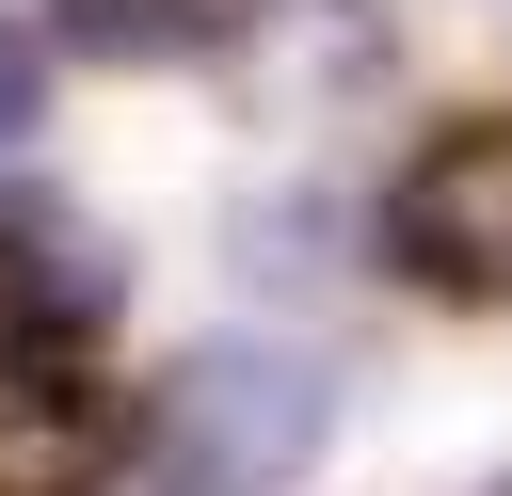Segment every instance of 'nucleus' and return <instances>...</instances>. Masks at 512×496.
<instances>
[{
    "label": "nucleus",
    "instance_id": "obj_3",
    "mask_svg": "<svg viewBox=\"0 0 512 496\" xmlns=\"http://www.w3.org/2000/svg\"><path fill=\"white\" fill-rule=\"evenodd\" d=\"M128 304V256H112V224L96 208H64V192H16L0 208V336H96Z\"/></svg>",
    "mask_w": 512,
    "mask_h": 496
},
{
    "label": "nucleus",
    "instance_id": "obj_5",
    "mask_svg": "<svg viewBox=\"0 0 512 496\" xmlns=\"http://www.w3.org/2000/svg\"><path fill=\"white\" fill-rule=\"evenodd\" d=\"M208 32H224V0H48V48H80V64H176Z\"/></svg>",
    "mask_w": 512,
    "mask_h": 496
},
{
    "label": "nucleus",
    "instance_id": "obj_4",
    "mask_svg": "<svg viewBox=\"0 0 512 496\" xmlns=\"http://www.w3.org/2000/svg\"><path fill=\"white\" fill-rule=\"evenodd\" d=\"M112 464V384L64 336H0V496H80Z\"/></svg>",
    "mask_w": 512,
    "mask_h": 496
},
{
    "label": "nucleus",
    "instance_id": "obj_7",
    "mask_svg": "<svg viewBox=\"0 0 512 496\" xmlns=\"http://www.w3.org/2000/svg\"><path fill=\"white\" fill-rule=\"evenodd\" d=\"M480 496H512V480H480Z\"/></svg>",
    "mask_w": 512,
    "mask_h": 496
},
{
    "label": "nucleus",
    "instance_id": "obj_2",
    "mask_svg": "<svg viewBox=\"0 0 512 496\" xmlns=\"http://www.w3.org/2000/svg\"><path fill=\"white\" fill-rule=\"evenodd\" d=\"M384 240H400L416 288H448V304H512V112L432 128V144L400 160V192H384Z\"/></svg>",
    "mask_w": 512,
    "mask_h": 496
},
{
    "label": "nucleus",
    "instance_id": "obj_1",
    "mask_svg": "<svg viewBox=\"0 0 512 496\" xmlns=\"http://www.w3.org/2000/svg\"><path fill=\"white\" fill-rule=\"evenodd\" d=\"M144 432H160V480L176 496H288L320 464V432H336V384L288 336H208V352L160 368V416Z\"/></svg>",
    "mask_w": 512,
    "mask_h": 496
},
{
    "label": "nucleus",
    "instance_id": "obj_6",
    "mask_svg": "<svg viewBox=\"0 0 512 496\" xmlns=\"http://www.w3.org/2000/svg\"><path fill=\"white\" fill-rule=\"evenodd\" d=\"M32 112H48V48H32V32H16V16H0V144H16V128H32Z\"/></svg>",
    "mask_w": 512,
    "mask_h": 496
}]
</instances>
